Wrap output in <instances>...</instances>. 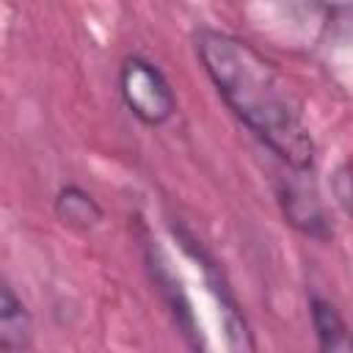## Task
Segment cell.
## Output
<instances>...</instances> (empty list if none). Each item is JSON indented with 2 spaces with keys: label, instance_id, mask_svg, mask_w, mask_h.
<instances>
[{
  "label": "cell",
  "instance_id": "obj_6",
  "mask_svg": "<svg viewBox=\"0 0 353 353\" xmlns=\"http://www.w3.org/2000/svg\"><path fill=\"white\" fill-rule=\"evenodd\" d=\"M52 210H55V215H58V221L63 226L77 229V232H88V229L99 226V221L105 215L99 201L80 185H63L55 193Z\"/></svg>",
  "mask_w": 353,
  "mask_h": 353
},
{
  "label": "cell",
  "instance_id": "obj_3",
  "mask_svg": "<svg viewBox=\"0 0 353 353\" xmlns=\"http://www.w3.org/2000/svg\"><path fill=\"white\" fill-rule=\"evenodd\" d=\"M290 174L292 176H284L279 182V190H276L287 223L312 240H331L334 226H331V218L325 212L323 199L306 182L309 171H290Z\"/></svg>",
  "mask_w": 353,
  "mask_h": 353
},
{
  "label": "cell",
  "instance_id": "obj_2",
  "mask_svg": "<svg viewBox=\"0 0 353 353\" xmlns=\"http://www.w3.org/2000/svg\"><path fill=\"white\" fill-rule=\"evenodd\" d=\"M119 94L127 110L146 127L165 124L176 110V94L168 77L143 55H130L121 61Z\"/></svg>",
  "mask_w": 353,
  "mask_h": 353
},
{
  "label": "cell",
  "instance_id": "obj_1",
  "mask_svg": "<svg viewBox=\"0 0 353 353\" xmlns=\"http://www.w3.org/2000/svg\"><path fill=\"white\" fill-rule=\"evenodd\" d=\"M193 47L204 74L237 121L287 171H312L314 138L303 119V105L284 74L248 41L226 30L201 28L193 36Z\"/></svg>",
  "mask_w": 353,
  "mask_h": 353
},
{
  "label": "cell",
  "instance_id": "obj_7",
  "mask_svg": "<svg viewBox=\"0 0 353 353\" xmlns=\"http://www.w3.org/2000/svg\"><path fill=\"white\" fill-rule=\"evenodd\" d=\"M331 190L336 196V201L342 204V210L347 212L350 210V176H347V163H342L331 179Z\"/></svg>",
  "mask_w": 353,
  "mask_h": 353
},
{
  "label": "cell",
  "instance_id": "obj_5",
  "mask_svg": "<svg viewBox=\"0 0 353 353\" xmlns=\"http://www.w3.org/2000/svg\"><path fill=\"white\" fill-rule=\"evenodd\" d=\"M309 314L314 328L317 353H350V334L342 312L323 295L309 298Z\"/></svg>",
  "mask_w": 353,
  "mask_h": 353
},
{
  "label": "cell",
  "instance_id": "obj_4",
  "mask_svg": "<svg viewBox=\"0 0 353 353\" xmlns=\"http://www.w3.org/2000/svg\"><path fill=\"white\" fill-rule=\"evenodd\" d=\"M36 323L17 290L0 279V353H25L33 345Z\"/></svg>",
  "mask_w": 353,
  "mask_h": 353
}]
</instances>
